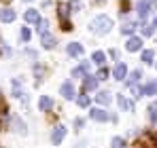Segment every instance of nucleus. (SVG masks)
I'll list each match as a JSON object with an SVG mask.
<instances>
[{
    "label": "nucleus",
    "mask_w": 157,
    "mask_h": 148,
    "mask_svg": "<svg viewBox=\"0 0 157 148\" xmlns=\"http://www.w3.org/2000/svg\"><path fill=\"white\" fill-rule=\"evenodd\" d=\"M110 28H113V19L106 17V15H98V17L91 19V24H89V30H91L94 34H108Z\"/></svg>",
    "instance_id": "1"
},
{
    "label": "nucleus",
    "mask_w": 157,
    "mask_h": 148,
    "mask_svg": "<svg viewBox=\"0 0 157 148\" xmlns=\"http://www.w3.org/2000/svg\"><path fill=\"white\" fill-rule=\"evenodd\" d=\"M68 4H59L57 6V15H59V24H62V30H72V25L68 21Z\"/></svg>",
    "instance_id": "2"
},
{
    "label": "nucleus",
    "mask_w": 157,
    "mask_h": 148,
    "mask_svg": "<svg viewBox=\"0 0 157 148\" xmlns=\"http://www.w3.org/2000/svg\"><path fill=\"white\" fill-rule=\"evenodd\" d=\"M59 93H62V95H64L66 99H75V98H77V91H75V85H72L70 80H66V83H64V85L59 87Z\"/></svg>",
    "instance_id": "3"
},
{
    "label": "nucleus",
    "mask_w": 157,
    "mask_h": 148,
    "mask_svg": "<svg viewBox=\"0 0 157 148\" xmlns=\"http://www.w3.org/2000/svg\"><path fill=\"white\" fill-rule=\"evenodd\" d=\"M149 11H151V0H138V17H140V21H144L149 17Z\"/></svg>",
    "instance_id": "4"
},
{
    "label": "nucleus",
    "mask_w": 157,
    "mask_h": 148,
    "mask_svg": "<svg viewBox=\"0 0 157 148\" xmlns=\"http://www.w3.org/2000/svg\"><path fill=\"white\" fill-rule=\"evenodd\" d=\"M66 138V127H62V125H57L55 129H53V133H51V142L57 146V144H62V140Z\"/></svg>",
    "instance_id": "5"
},
{
    "label": "nucleus",
    "mask_w": 157,
    "mask_h": 148,
    "mask_svg": "<svg viewBox=\"0 0 157 148\" xmlns=\"http://www.w3.org/2000/svg\"><path fill=\"white\" fill-rule=\"evenodd\" d=\"M89 117H91L94 121H100V123H104V121L110 119V117H108V112H104L102 108H94V110H89Z\"/></svg>",
    "instance_id": "6"
},
{
    "label": "nucleus",
    "mask_w": 157,
    "mask_h": 148,
    "mask_svg": "<svg viewBox=\"0 0 157 148\" xmlns=\"http://www.w3.org/2000/svg\"><path fill=\"white\" fill-rule=\"evenodd\" d=\"M113 76L117 78V80H121V78H125L128 76V66L123 64V61H119L115 68H113Z\"/></svg>",
    "instance_id": "7"
},
{
    "label": "nucleus",
    "mask_w": 157,
    "mask_h": 148,
    "mask_svg": "<svg viewBox=\"0 0 157 148\" xmlns=\"http://www.w3.org/2000/svg\"><path fill=\"white\" fill-rule=\"evenodd\" d=\"M24 19H26L28 24H38L40 21V13L36 9H28L26 13H24Z\"/></svg>",
    "instance_id": "8"
},
{
    "label": "nucleus",
    "mask_w": 157,
    "mask_h": 148,
    "mask_svg": "<svg viewBox=\"0 0 157 148\" xmlns=\"http://www.w3.org/2000/svg\"><path fill=\"white\" fill-rule=\"evenodd\" d=\"M96 87H98V76H89V74H85L83 89H85V91H94Z\"/></svg>",
    "instance_id": "9"
},
{
    "label": "nucleus",
    "mask_w": 157,
    "mask_h": 148,
    "mask_svg": "<svg viewBox=\"0 0 157 148\" xmlns=\"http://www.w3.org/2000/svg\"><path fill=\"white\" fill-rule=\"evenodd\" d=\"M66 53H68L70 57H78V55H83V45H81V43H70V45L66 47Z\"/></svg>",
    "instance_id": "10"
},
{
    "label": "nucleus",
    "mask_w": 157,
    "mask_h": 148,
    "mask_svg": "<svg viewBox=\"0 0 157 148\" xmlns=\"http://www.w3.org/2000/svg\"><path fill=\"white\" fill-rule=\"evenodd\" d=\"M125 49L130 51V53H134V51H138V49H142V38L132 36L130 40H128V45H125Z\"/></svg>",
    "instance_id": "11"
},
{
    "label": "nucleus",
    "mask_w": 157,
    "mask_h": 148,
    "mask_svg": "<svg viewBox=\"0 0 157 148\" xmlns=\"http://www.w3.org/2000/svg\"><path fill=\"white\" fill-rule=\"evenodd\" d=\"M11 125H13V129H15V131H17V133H21V135H26V123H24V121H21V119H19V117H13V119H11Z\"/></svg>",
    "instance_id": "12"
},
{
    "label": "nucleus",
    "mask_w": 157,
    "mask_h": 148,
    "mask_svg": "<svg viewBox=\"0 0 157 148\" xmlns=\"http://www.w3.org/2000/svg\"><path fill=\"white\" fill-rule=\"evenodd\" d=\"M0 21H4V24L15 21V11H13V9H2V11H0Z\"/></svg>",
    "instance_id": "13"
},
{
    "label": "nucleus",
    "mask_w": 157,
    "mask_h": 148,
    "mask_svg": "<svg viewBox=\"0 0 157 148\" xmlns=\"http://www.w3.org/2000/svg\"><path fill=\"white\" fill-rule=\"evenodd\" d=\"M38 108H40L43 112L51 110V108H53V99H51V98H47V95H43V98L38 99Z\"/></svg>",
    "instance_id": "14"
},
{
    "label": "nucleus",
    "mask_w": 157,
    "mask_h": 148,
    "mask_svg": "<svg viewBox=\"0 0 157 148\" xmlns=\"http://www.w3.org/2000/svg\"><path fill=\"white\" fill-rule=\"evenodd\" d=\"M43 47H45V49H55V38H53L49 32L43 34Z\"/></svg>",
    "instance_id": "15"
},
{
    "label": "nucleus",
    "mask_w": 157,
    "mask_h": 148,
    "mask_svg": "<svg viewBox=\"0 0 157 148\" xmlns=\"http://www.w3.org/2000/svg\"><path fill=\"white\" fill-rule=\"evenodd\" d=\"M117 102H119V108H123V110H128V112H132V110H134V104H132L130 99H125L123 95H119V98H117Z\"/></svg>",
    "instance_id": "16"
},
{
    "label": "nucleus",
    "mask_w": 157,
    "mask_h": 148,
    "mask_svg": "<svg viewBox=\"0 0 157 148\" xmlns=\"http://www.w3.org/2000/svg\"><path fill=\"white\" fill-rule=\"evenodd\" d=\"M91 61L98 64V66H102V64L106 61V53H104V51H96V53L91 55Z\"/></svg>",
    "instance_id": "17"
},
{
    "label": "nucleus",
    "mask_w": 157,
    "mask_h": 148,
    "mask_svg": "<svg viewBox=\"0 0 157 148\" xmlns=\"http://www.w3.org/2000/svg\"><path fill=\"white\" fill-rule=\"evenodd\" d=\"M96 102H98V104H102V106H108V104H110V93L100 91V93L96 95Z\"/></svg>",
    "instance_id": "18"
},
{
    "label": "nucleus",
    "mask_w": 157,
    "mask_h": 148,
    "mask_svg": "<svg viewBox=\"0 0 157 148\" xmlns=\"http://www.w3.org/2000/svg\"><path fill=\"white\" fill-rule=\"evenodd\" d=\"M110 148H128V142H125L123 138H119V135H115V138L110 140Z\"/></svg>",
    "instance_id": "19"
},
{
    "label": "nucleus",
    "mask_w": 157,
    "mask_h": 148,
    "mask_svg": "<svg viewBox=\"0 0 157 148\" xmlns=\"http://www.w3.org/2000/svg\"><path fill=\"white\" fill-rule=\"evenodd\" d=\"M85 72H89V64H87V61H83L78 68H75V70H72V76H81V74H85Z\"/></svg>",
    "instance_id": "20"
},
{
    "label": "nucleus",
    "mask_w": 157,
    "mask_h": 148,
    "mask_svg": "<svg viewBox=\"0 0 157 148\" xmlns=\"http://www.w3.org/2000/svg\"><path fill=\"white\" fill-rule=\"evenodd\" d=\"M140 78H142V72H140V70H134V72L130 74V78H128V85L134 87V85H136V80H140Z\"/></svg>",
    "instance_id": "21"
},
{
    "label": "nucleus",
    "mask_w": 157,
    "mask_h": 148,
    "mask_svg": "<svg viewBox=\"0 0 157 148\" xmlns=\"http://www.w3.org/2000/svg\"><path fill=\"white\" fill-rule=\"evenodd\" d=\"M142 91H144V95H155V93H157V83H149V85H144Z\"/></svg>",
    "instance_id": "22"
},
{
    "label": "nucleus",
    "mask_w": 157,
    "mask_h": 148,
    "mask_svg": "<svg viewBox=\"0 0 157 148\" xmlns=\"http://www.w3.org/2000/svg\"><path fill=\"white\" fill-rule=\"evenodd\" d=\"M153 57H155V53H153L151 49L142 51V61H144V64H153Z\"/></svg>",
    "instance_id": "23"
},
{
    "label": "nucleus",
    "mask_w": 157,
    "mask_h": 148,
    "mask_svg": "<svg viewBox=\"0 0 157 148\" xmlns=\"http://www.w3.org/2000/svg\"><path fill=\"white\" fill-rule=\"evenodd\" d=\"M149 119H151L153 123H157V104H151V106H149Z\"/></svg>",
    "instance_id": "24"
},
{
    "label": "nucleus",
    "mask_w": 157,
    "mask_h": 148,
    "mask_svg": "<svg viewBox=\"0 0 157 148\" xmlns=\"http://www.w3.org/2000/svg\"><path fill=\"white\" fill-rule=\"evenodd\" d=\"M32 38V32H30V28H21V40L24 43H28Z\"/></svg>",
    "instance_id": "25"
},
{
    "label": "nucleus",
    "mask_w": 157,
    "mask_h": 148,
    "mask_svg": "<svg viewBox=\"0 0 157 148\" xmlns=\"http://www.w3.org/2000/svg\"><path fill=\"white\" fill-rule=\"evenodd\" d=\"M77 102H78V106H81V108H87V106H89V98H87V95H78Z\"/></svg>",
    "instance_id": "26"
},
{
    "label": "nucleus",
    "mask_w": 157,
    "mask_h": 148,
    "mask_svg": "<svg viewBox=\"0 0 157 148\" xmlns=\"http://www.w3.org/2000/svg\"><path fill=\"white\" fill-rule=\"evenodd\" d=\"M106 78H108V70L106 68H100L98 70V80H106Z\"/></svg>",
    "instance_id": "27"
},
{
    "label": "nucleus",
    "mask_w": 157,
    "mask_h": 148,
    "mask_svg": "<svg viewBox=\"0 0 157 148\" xmlns=\"http://www.w3.org/2000/svg\"><path fill=\"white\" fill-rule=\"evenodd\" d=\"M47 21H45V19H40V21H38V32H40V34H47Z\"/></svg>",
    "instance_id": "28"
},
{
    "label": "nucleus",
    "mask_w": 157,
    "mask_h": 148,
    "mask_svg": "<svg viewBox=\"0 0 157 148\" xmlns=\"http://www.w3.org/2000/svg\"><path fill=\"white\" fill-rule=\"evenodd\" d=\"M132 32H134V25L132 24H125L123 28H121V34H132Z\"/></svg>",
    "instance_id": "29"
},
{
    "label": "nucleus",
    "mask_w": 157,
    "mask_h": 148,
    "mask_svg": "<svg viewBox=\"0 0 157 148\" xmlns=\"http://www.w3.org/2000/svg\"><path fill=\"white\" fill-rule=\"evenodd\" d=\"M142 95H144V91H142V87H136V85H134V98L138 99V98H142Z\"/></svg>",
    "instance_id": "30"
},
{
    "label": "nucleus",
    "mask_w": 157,
    "mask_h": 148,
    "mask_svg": "<svg viewBox=\"0 0 157 148\" xmlns=\"http://www.w3.org/2000/svg\"><path fill=\"white\" fill-rule=\"evenodd\" d=\"M153 28H155V25H144V28H142V34H144V36H151V34H153Z\"/></svg>",
    "instance_id": "31"
},
{
    "label": "nucleus",
    "mask_w": 157,
    "mask_h": 148,
    "mask_svg": "<svg viewBox=\"0 0 157 148\" xmlns=\"http://www.w3.org/2000/svg\"><path fill=\"white\" fill-rule=\"evenodd\" d=\"M68 6H72V9H81V2H78V0H70Z\"/></svg>",
    "instance_id": "32"
},
{
    "label": "nucleus",
    "mask_w": 157,
    "mask_h": 148,
    "mask_svg": "<svg viewBox=\"0 0 157 148\" xmlns=\"http://www.w3.org/2000/svg\"><path fill=\"white\" fill-rule=\"evenodd\" d=\"M4 110V102H2V98H0V112Z\"/></svg>",
    "instance_id": "33"
},
{
    "label": "nucleus",
    "mask_w": 157,
    "mask_h": 148,
    "mask_svg": "<svg viewBox=\"0 0 157 148\" xmlns=\"http://www.w3.org/2000/svg\"><path fill=\"white\" fill-rule=\"evenodd\" d=\"M153 140H155V146H157V135H153Z\"/></svg>",
    "instance_id": "34"
},
{
    "label": "nucleus",
    "mask_w": 157,
    "mask_h": 148,
    "mask_svg": "<svg viewBox=\"0 0 157 148\" xmlns=\"http://www.w3.org/2000/svg\"><path fill=\"white\" fill-rule=\"evenodd\" d=\"M153 25H155V28H157V17H155V21H153Z\"/></svg>",
    "instance_id": "35"
},
{
    "label": "nucleus",
    "mask_w": 157,
    "mask_h": 148,
    "mask_svg": "<svg viewBox=\"0 0 157 148\" xmlns=\"http://www.w3.org/2000/svg\"><path fill=\"white\" fill-rule=\"evenodd\" d=\"M26 2H30V0H26Z\"/></svg>",
    "instance_id": "36"
},
{
    "label": "nucleus",
    "mask_w": 157,
    "mask_h": 148,
    "mask_svg": "<svg viewBox=\"0 0 157 148\" xmlns=\"http://www.w3.org/2000/svg\"><path fill=\"white\" fill-rule=\"evenodd\" d=\"M155 68H157V64H155Z\"/></svg>",
    "instance_id": "37"
}]
</instances>
